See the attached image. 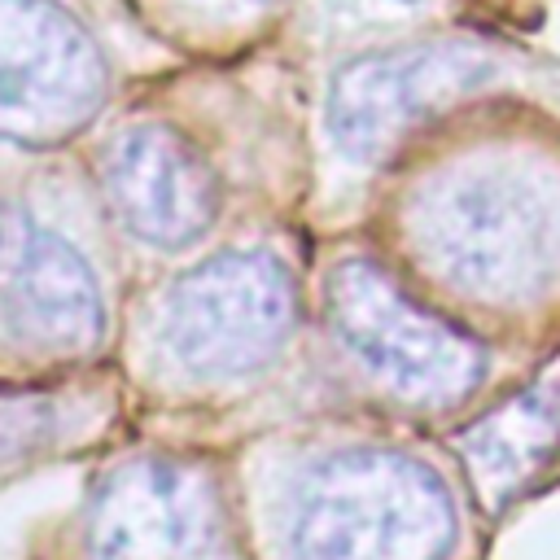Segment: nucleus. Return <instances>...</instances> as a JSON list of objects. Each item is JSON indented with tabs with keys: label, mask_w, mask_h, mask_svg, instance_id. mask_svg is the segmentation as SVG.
<instances>
[{
	"label": "nucleus",
	"mask_w": 560,
	"mask_h": 560,
	"mask_svg": "<svg viewBox=\"0 0 560 560\" xmlns=\"http://www.w3.org/2000/svg\"><path fill=\"white\" fill-rule=\"evenodd\" d=\"M411 258L481 306H529L560 280V171L542 153L477 149L402 201Z\"/></svg>",
	"instance_id": "nucleus-1"
},
{
	"label": "nucleus",
	"mask_w": 560,
	"mask_h": 560,
	"mask_svg": "<svg viewBox=\"0 0 560 560\" xmlns=\"http://www.w3.org/2000/svg\"><path fill=\"white\" fill-rule=\"evenodd\" d=\"M459 512L442 472L394 446L306 459L280 499L284 560H451Z\"/></svg>",
	"instance_id": "nucleus-2"
},
{
	"label": "nucleus",
	"mask_w": 560,
	"mask_h": 560,
	"mask_svg": "<svg viewBox=\"0 0 560 560\" xmlns=\"http://www.w3.org/2000/svg\"><path fill=\"white\" fill-rule=\"evenodd\" d=\"M298 324V280L276 249L232 245L166 284L149 341L166 372L223 385L267 368Z\"/></svg>",
	"instance_id": "nucleus-3"
},
{
	"label": "nucleus",
	"mask_w": 560,
	"mask_h": 560,
	"mask_svg": "<svg viewBox=\"0 0 560 560\" xmlns=\"http://www.w3.org/2000/svg\"><path fill=\"white\" fill-rule=\"evenodd\" d=\"M324 319L337 346L407 407H459L486 376V350L420 306L376 258L350 254L328 267Z\"/></svg>",
	"instance_id": "nucleus-4"
},
{
	"label": "nucleus",
	"mask_w": 560,
	"mask_h": 560,
	"mask_svg": "<svg viewBox=\"0 0 560 560\" xmlns=\"http://www.w3.org/2000/svg\"><path fill=\"white\" fill-rule=\"evenodd\" d=\"M83 551L88 560H241L219 468L192 455L114 464L88 494Z\"/></svg>",
	"instance_id": "nucleus-5"
},
{
	"label": "nucleus",
	"mask_w": 560,
	"mask_h": 560,
	"mask_svg": "<svg viewBox=\"0 0 560 560\" xmlns=\"http://www.w3.org/2000/svg\"><path fill=\"white\" fill-rule=\"evenodd\" d=\"M105 92L109 61L66 4L0 0V144H66L96 122Z\"/></svg>",
	"instance_id": "nucleus-6"
},
{
	"label": "nucleus",
	"mask_w": 560,
	"mask_h": 560,
	"mask_svg": "<svg viewBox=\"0 0 560 560\" xmlns=\"http://www.w3.org/2000/svg\"><path fill=\"white\" fill-rule=\"evenodd\" d=\"M494 57L472 39L394 44L346 61L328 88V136L350 162H385L420 122L494 83Z\"/></svg>",
	"instance_id": "nucleus-7"
},
{
	"label": "nucleus",
	"mask_w": 560,
	"mask_h": 560,
	"mask_svg": "<svg viewBox=\"0 0 560 560\" xmlns=\"http://www.w3.org/2000/svg\"><path fill=\"white\" fill-rule=\"evenodd\" d=\"M96 184L114 219L144 245L188 249L219 219L210 158L162 118H122L96 144Z\"/></svg>",
	"instance_id": "nucleus-8"
},
{
	"label": "nucleus",
	"mask_w": 560,
	"mask_h": 560,
	"mask_svg": "<svg viewBox=\"0 0 560 560\" xmlns=\"http://www.w3.org/2000/svg\"><path fill=\"white\" fill-rule=\"evenodd\" d=\"M459 459L486 503L521 494L560 451V381H534L459 433Z\"/></svg>",
	"instance_id": "nucleus-9"
},
{
	"label": "nucleus",
	"mask_w": 560,
	"mask_h": 560,
	"mask_svg": "<svg viewBox=\"0 0 560 560\" xmlns=\"http://www.w3.org/2000/svg\"><path fill=\"white\" fill-rule=\"evenodd\" d=\"M105 420L88 394L52 385H0V477L74 446Z\"/></svg>",
	"instance_id": "nucleus-10"
},
{
	"label": "nucleus",
	"mask_w": 560,
	"mask_h": 560,
	"mask_svg": "<svg viewBox=\"0 0 560 560\" xmlns=\"http://www.w3.org/2000/svg\"><path fill=\"white\" fill-rule=\"evenodd\" d=\"M249 4H276V0H249Z\"/></svg>",
	"instance_id": "nucleus-11"
},
{
	"label": "nucleus",
	"mask_w": 560,
	"mask_h": 560,
	"mask_svg": "<svg viewBox=\"0 0 560 560\" xmlns=\"http://www.w3.org/2000/svg\"><path fill=\"white\" fill-rule=\"evenodd\" d=\"M398 4H420V0H398Z\"/></svg>",
	"instance_id": "nucleus-12"
}]
</instances>
